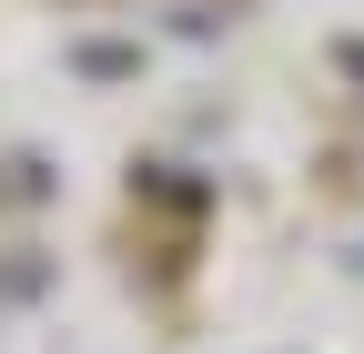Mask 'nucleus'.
Returning a JSON list of instances; mask_svg holds the SVG:
<instances>
[]
</instances>
